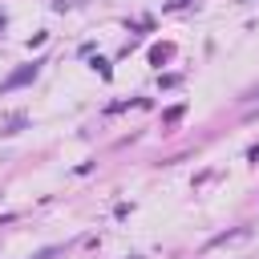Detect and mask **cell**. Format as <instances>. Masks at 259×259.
<instances>
[{"label":"cell","instance_id":"6da1fadb","mask_svg":"<svg viewBox=\"0 0 259 259\" xmlns=\"http://www.w3.org/2000/svg\"><path fill=\"white\" fill-rule=\"evenodd\" d=\"M32 77H36V65H28V69H20V73H12L4 89H12V85H24V81H32Z\"/></svg>","mask_w":259,"mask_h":259}]
</instances>
